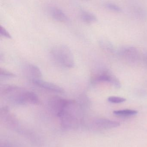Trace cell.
I'll use <instances>...</instances> for the list:
<instances>
[{
    "label": "cell",
    "mask_w": 147,
    "mask_h": 147,
    "mask_svg": "<svg viewBox=\"0 0 147 147\" xmlns=\"http://www.w3.org/2000/svg\"><path fill=\"white\" fill-rule=\"evenodd\" d=\"M58 117L61 119L62 125L64 128H75L78 126L81 117L80 107L75 101L69 100Z\"/></svg>",
    "instance_id": "obj_1"
},
{
    "label": "cell",
    "mask_w": 147,
    "mask_h": 147,
    "mask_svg": "<svg viewBox=\"0 0 147 147\" xmlns=\"http://www.w3.org/2000/svg\"><path fill=\"white\" fill-rule=\"evenodd\" d=\"M53 60L63 67L72 68L75 65L74 58L70 49L66 45L54 46L50 51Z\"/></svg>",
    "instance_id": "obj_2"
},
{
    "label": "cell",
    "mask_w": 147,
    "mask_h": 147,
    "mask_svg": "<svg viewBox=\"0 0 147 147\" xmlns=\"http://www.w3.org/2000/svg\"><path fill=\"white\" fill-rule=\"evenodd\" d=\"M120 56L127 62L135 63L138 61L139 54L138 50L133 47L123 48L119 52Z\"/></svg>",
    "instance_id": "obj_3"
},
{
    "label": "cell",
    "mask_w": 147,
    "mask_h": 147,
    "mask_svg": "<svg viewBox=\"0 0 147 147\" xmlns=\"http://www.w3.org/2000/svg\"><path fill=\"white\" fill-rule=\"evenodd\" d=\"M32 82L36 86L51 92L60 93H62L64 92V89L63 88L56 84L48 82L45 81L41 79L32 80Z\"/></svg>",
    "instance_id": "obj_4"
},
{
    "label": "cell",
    "mask_w": 147,
    "mask_h": 147,
    "mask_svg": "<svg viewBox=\"0 0 147 147\" xmlns=\"http://www.w3.org/2000/svg\"><path fill=\"white\" fill-rule=\"evenodd\" d=\"M94 81L97 82H109L117 88H119L121 87V84L118 79L108 73L100 74L95 77Z\"/></svg>",
    "instance_id": "obj_5"
},
{
    "label": "cell",
    "mask_w": 147,
    "mask_h": 147,
    "mask_svg": "<svg viewBox=\"0 0 147 147\" xmlns=\"http://www.w3.org/2000/svg\"><path fill=\"white\" fill-rule=\"evenodd\" d=\"M68 100V99L60 97H54L51 99L49 102V104L51 107V109H52L58 116L62 111L64 107L67 105Z\"/></svg>",
    "instance_id": "obj_6"
},
{
    "label": "cell",
    "mask_w": 147,
    "mask_h": 147,
    "mask_svg": "<svg viewBox=\"0 0 147 147\" xmlns=\"http://www.w3.org/2000/svg\"><path fill=\"white\" fill-rule=\"evenodd\" d=\"M24 69L25 74L32 80L41 79L42 77V72L36 65L28 63L25 65Z\"/></svg>",
    "instance_id": "obj_7"
},
{
    "label": "cell",
    "mask_w": 147,
    "mask_h": 147,
    "mask_svg": "<svg viewBox=\"0 0 147 147\" xmlns=\"http://www.w3.org/2000/svg\"><path fill=\"white\" fill-rule=\"evenodd\" d=\"M50 15L55 20L59 22L66 23L68 21V18L60 8L52 7L49 9Z\"/></svg>",
    "instance_id": "obj_8"
},
{
    "label": "cell",
    "mask_w": 147,
    "mask_h": 147,
    "mask_svg": "<svg viewBox=\"0 0 147 147\" xmlns=\"http://www.w3.org/2000/svg\"><path fill=\"white\" fill-rule=\"evenodd\" d=\"M95 124L97 127L101 129H108L118 127L120 123L118 122L106 119H99L95 121Z\"/></svg>",
    "instance_id": "obj_9"
},
{
    "label": "cell",
    "mask_w": 147,
    "mask_h": 147,
    "mask_svg": "<svg viewBox=\"0 0 147 147\" xmlns=\"http://www.w3.org/2000/svg\"><path fill=\"white\" fill-rule=\"evenodd\" d=\"M80 17L82 20L87 24H92L97 20V18L94 14L85 10H82Z\"/></svg>",
    "instance_id": "obj_10"
},
{
    "label": "cell",
    "mask_w": 147,
    "mask_h": 147,
    "mask_svg": "<svg viewBox=\"0 0 147 147\" xmlns=\"http://www.w3.org/2000/svg\"><path fill=\"white\" fill-rule=\"evenodd\" d=\"M115 115L122 117H130L136 115L138 113L137 111L136 110L125 109V110H118L113 112Z\"/></svg>",
    "instance_id": "obj_11"
},
{
    "label": "cell",
    "mask_w": 147,
    "mask_h": 147,
    "mask_svg": "<svg viewBox=\"0 0 147 147\" xmlns=\"http://www.w3.org/2000/svg\"><path fill=\"white\" fill-rule=\"evenodd\" d=\"M0 76H1V79H11V78H14L16 76V75L4 69H0Z\"/></svg>",
    "instance_id": "obj_12"
},
{
    "label": "cell",
    "mask_w": 147,
    "mask_h": 147,
    "mask_svg": "<svg viewBox=\"0 0 147 147\" xmlns=\"http://www.w3.org/2000/svg\"><path fill=\"white\" fill-rule=\"evenodd\" d=\"M107 100L110 103L114 104L123 103L126 100L125 98L122 97H117V96H111L107 98Z\"/></svg>",
    "instance_id": "obj_13"
},
{
    "label": "cell",
    "mask_w": 147,
    "mask_h": 147,
    "mask_svg": "<svg viewBox=\"0 0 147 147\" xmlns=\"http://www.w3.org/2000/svg\"><path fill=\"white\" fill-rule=\"evenodd\" d=\"M105 7L108 10L113 11L117 12H119L121 11V8L117 5H114V4L108 3V4H106Z\"/></svg>",
    "instance_id": "obj_14"
},
{
    "label": "cell",
    "mask_w": 147,
    "mask_h": 147,
    "mask_svg": "<svg viewBox=\"0 0 147 147\" xmlns=\"http://www.w3.org/2000/svg\"><path fill=\"white\" fill-rule=\"evenodd\" d=\"M0 34L3 37L8 38H11V36L8 32L3 26H1L0 29Z\"/></svg>",
    "instance_id": "obj_15"
},
{
    "label": "cell",
    "mask_w": 147,
    "mask_h": 147,
    "mask_svg": "<svg viewBox=\"0 0 147 147\" xmlns=\"http://www.w3.org/2000/svg\"><path fill=\"white\" fill-rule=\"evenodd\" d=\"M144 60H145V62L147 64V53L145 54V57H144Z\"/></svg>",
    "instance_id": "obj_16"
}]
</instances>
